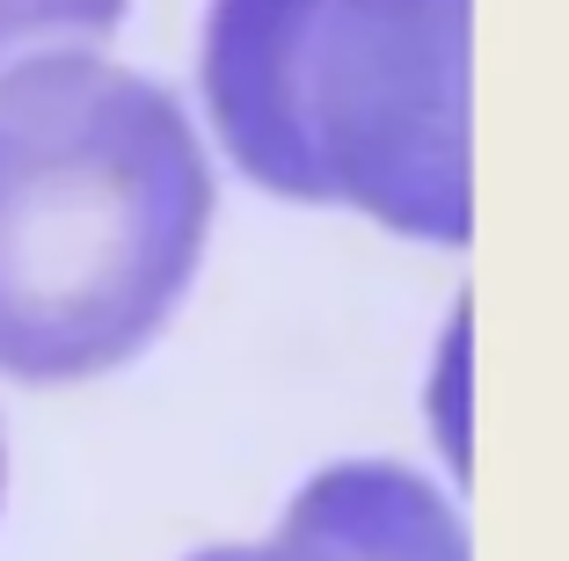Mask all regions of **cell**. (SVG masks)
<instances>
[{
	"label": "cell",
	"mask_w": 569,
	"mask_h": 561,
	"mask_svg": "<svg viewBox=\"0 0 569 561\" xmlns=\"http://www.w3.org/2000/svg\"><path fill=\"white\" fill-rule=\"evenodd\" d=\"M132 0H0V67L22 51L51 44H96L124 22Z\"/></svg>",
	"instance_id": "277c9868"
},
{
	"label": "cell",
	"mask_w": 569,
	"mask_h": 561,
	"mask_svg": "<svg viewBox=\"0 0 569 561\" xmlns=\"http://www.w3.org/2000/svg\"><path fill=\"white\" fill-rule=\"evenodd\" d=\"M284 525L329 540L343 561H468V525L431 474L402 460H336L307 474Z\"/></svg>",
	"instance_id": "3957f363"
},
{
	"label": "cell",
	"mask_w": 569,
	"mask_h": 561,
	"mask_svg": "<svg viewBox=\"0 0 569 561\" xmlns=\"http://www.w3.org/2000/svg\"><path fill=\"white\" fill-rule=\"evenodd\" d=\"M219 176L190 102L96 44L0 67V380L139 364L190 299Z\"/></svg>",
	"instance_id": "6da1fadb"
},
{
	"label": "cell",
	"mask_w": 569,
	"mask_h": 561,
	"mask_svg": "<svg viewBox=\"0 0 569 561\" xmlns=\"http://www.w3.org/2000/svg\"><path fill=\"white\" fill-rule=\"evenodd\" d=\"M183 561H343V554H336L329 540H315V532L278 518V532H263V540H219V547H198V554H183Z\"/></svg>",
	"instance_id": "5b68a950"
},
{
	"label": "cell",
	"mask_w": 569,
	"mask_h": 561,
	"mask_svg": "<svg viewBox=\"0 0 569 561\" xmlns=\"http://www.w3.org/2000/svg\"><path fill=\"white\" fill-rule=\"evenodd\" d=\"M0 503H8V438H0Z\"/></svg>",
	"instance_id": "8992f818"
},
{
	"label": "cell",
	"mask_w": 569,
	"mask_h": 561,
	"mask_svg": "<svg viewBox=\"0 0 569 561\" xmlns=\"http://www.w3.org/2000/svg\"><path fill=\"white\" fill-rule=\"evenodd\" d=\"M468 8L475 0H204V139L263 198L468 248Z\"/></svg>",
	"instance_id": "7a4b0ae2"
}]
</instances>
